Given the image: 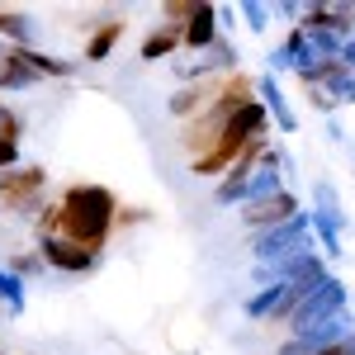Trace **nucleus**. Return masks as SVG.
I'll return each instance as SVG.
<instances>
[{
	"label": "nucleus",
	"instance_id": "nucleus-12",
	"mask_svg": "<svg viewBox=\"0 0 355 355\" xmlns=\"http://www.w3.org/2000/svg\"><path fill=\"white\" fill-rule=\"evenodd\" d=\"M0 43H10V48H38V24H33V15L28 10H15V5H0Z\"/></svg>",
	"mask_w": 355,
	"mask_h": 355
},
{
	"label": "nucleus",
	"instance_id": "nucleus-30",
	"mask_svg": "<svg viewBox=\"0 0 355 355\" xmlns=\"http://www.w3.org/2000/svg\"><path fill=\"white\" fill-rule=\"evenodd\" d=\"M5 57H10V43H0V67H5Z\"/></svg>",
	"mask_w": 355,
	"mask_h": 355
},
{
	"label": "nucleus",
	"instance_id": "nucleus-23",
	"mask_svg": "<svg viewBox=\"0 0 355 355\" xmlns=\"http://www.w3.org/2000/svg\"><path fill=\"white\" fill-rule=\"evenodd\" d=\"M0 137L5 142H24V119L15 114V105H0Z\"/></svg>",
	"mask_w": 355,
	"mask_h": 355
},
{
	"label": "nucleus",
	"instance_id": "nucleus-19",
	"mask_svg": "<svg viewBox=\"0 0 355 355\" xmlns=\"http://www.w3.org/2000/svg\"><path fill=\"white\" fill-rule=\"evenodd\" d=\"M322 90H327L336 105H355V71L341 67V62H331L327 76H322Z\"/></svg>",
	"mask_w": 355,
	"mask_h": 355
},
{
	"label": "nucleus",
	"instance_id": "nucleus-16",
	"mask_svg": "<svg viewBox=\"0 0 355 355\" xmlns=\"http://www.w3.org/2000/svg\"><path fill=\"white\" fill-rule=\"evenodd\" d=\"M284 190H289V185H284V175H279L275 166H256L251 180H246L242 209H256V204H266V199H275V194H284Z\"/></svg>",
	"mask_w": 355,
	"mask_h": 355
},
{
	"label": "nucleus",
	"instance_id": "nucleus-8",
	"mask_svg": "<svg viewBox=\"0 0 355 355\" xmlns=\"http://www.w3.org/2000/svg\"><path fill=\"white\" fill-rule=\"evenodd\" d=\"M266 147H270L266 137H261V142H251L242 157H237V162L223 171V180L214 185V204H218V209H242V199H246V180H251V171L261 166Z\"/></svg>",
	"mask_w": 355,
	"mask_h": 355
},
{
	"label": "nucleus",
	"instance_id": "nucleus-24",
	"mask_svg": "<svg viewBox=\"0 0 355 355\" xmlns=\"http://www.w3.org/2000/svg\"><path fill=\"white\" fill-rule=\"evenodd\" d=\"M194 5H199V0H175V5H166V10H162L166 24H175L180 33H185V24H190V15H194Z\"/></svg>",
	"mask_w": 355,
	"mask_h": 355
},
{
	"label": "nucleus",
	"instance_id": "nucleus-21",
	"mask_svg": "<svg viewBox=\"0 0 355 355\" xmlns=\"http://www.w3.org/2000/svg\"><path fill=\"white\" fill-rule=\"evenodd\" d=\"M242 24L246 33H270V19H275V5H261V0H242Z\"/></svg>",
	"mask_w": 355,
	"mask_h": 355
},
{
	"label": "nucleus",
	"instance_id": "nucleus-28",
	"mask_svg": "<svg viewBox=\"0 0 355 355\" xmlns=\"http://www.w3.org/2000/svg\"><path fill=\"white\" fill-rule=\"evenodd\" d=\"M318 355H355V336H346V341H336V346H322Z\"/></svg>",
	"mask_w": 355,
	"mask_h": 355
},
{
	"label": "nucleus",
	"instance_id": "nucleus-29",
	"mask_svg": "<svg viewBox=\"0 0 355 355\" xmlns=\"http://www.w3.org/2000/svg\"><path fill=\"white\" fill-rule=\"evenodd\" d=\"M237 24V10L232 5H218V28H223V38H227V28Z\"/></svg>",
	"mask_w": 355,
	"mask_h": 355
},
{
	"label": "nucleus",
	"instance_id": "nucleus-1",
	"mask_svg": "<svg viewBox=\"0 0 355 355\" xmlns=\"http://www.w3.org/2000/svg\"><path fill=\"white\" fill-rule=\"evenodd\" d=\"M57 204H62V237L67 242L105 251V242L114 232V218H119V199L105 185H71Z\"/></svg>",
	"mask_w": 355,
	"mask_h": 355
},
{
	"label": "nucleus",
	"instance_id": "nucleus-20",
	"mask_svg": "<svg viewBox=\"0 0 355 355\" xmlns=\"http://www.w3.org/2000/svg\"><path fill=\"white\" fill-rule=\"evenodd\" d=\"M0 303H5L15 318L24 313V303H28V299H24V279H19L15 270H5V266H0Z\"/></svg>",
	"mask_w": 355,
	"mask_h": 355
},
{
	"label": "nucleus",
	"instance_id": "nucleus-6",
	"mask_svg": "<svg viewBox=\"0 0 355 355\" xmlns=\"http://www.w3.org/2000/svg\"><path fill=\"white\" fill-rule=\"evenodd\" d=\"M38 256L48 261V270H62V275H95L100 261H105V251L67 242L62 232H57V237H38Z\"/></svg>",
	"mask_w": 355,
	"mask_h": 355
},
{
	"label": "nucleus",
	"instance_id": "nucleus-26",
	"mask_svg": "<svg viewBox=\"0 0 355 355\" xmlns=\"http://www.w3.org/2000/svg\"><path fill=\"white\" fill-rule=\"evenodd\" d=\"M308 105H313V110H318V114H327V119H331V114H336V110H341V105L331 100V95H327V90H322V85H313V90H308Z\"/></svg>",
	"mask_w": 355,
	"mask_h": 355
},
{
	"label": "nucleus",
	"instance_id": "nucleus-15",
	"mask_svg": "<svg viewBox=\"0 0 355 355\" xmlns=\"http://www.w3.org/2000/svg\"><path fill=\"white\" fill-rule=\"evenodd\" d=\"M15 53H19V48H15ZM19 57H24V67H33L43 81H71V76L81 71L76 62H67V57H57V53H43V48H28V53H19Z\"/></svg>",
	"mask_w": 355,
	"mask_h": 355
},
{
	"label": "nucleus",
	"instance_id": "nucleus-22",
	"mask_svg": "<svg viewBox=\"0 0 355 355\" xmlns=\"http://www.w3.org/2000/svg\"><path fill=\"white\" fill-rule=\"evenodd\" d=\"M5 270H15L19 275V279H33V275H43L48 270V261H43V256H38V246H33V251H15V256H10V261H5Z\"/></svg>",
	"mask_w": 355,
	"mask_h": 355
},
{
	"label": "nucleus",
	"instance_id": "nucleus-11",
	"mask_svg": "<svg viewBox=\"0 0 355 355\" xmlns=\"http://www.w3.org/2000/svg\"><path fill=\"white\" fill-rule=\"evenodd\" d=\"M223 38V28H218V5H194V15H190V24H185V48H190L194 57L199 53H209L214 43Z\"/></svg>",
	"mask_w": 355,
	"mask_h": 355
},
{
	"label": "nucleus",
	"instance_id": "nucleus-25",
	"mask_svg": "<svg viewBox=\"0 0 355 355\" xmlns=\"http://www.w3.org/2000/svg\"><path fill=\"white\" fill-rule=\"evenodd\" d=\"M266 67H270V76H279V71H294V53L279 43V48H270V53H266Z\"/></svg>",
	"mask_w": 355,
	"mask_h": 355
},
{
	"label": "nucleus",
	"instance_id": "nucleus-18",
	"mask_svg": "<svg viewBox=\"0 0 355 355\" xmlns=\"http://www.w3.org/2000/svg\"><path fill=\"white\" fill-rule=\"evenodd\" d=\"M119 38H123V24H119V19H105L100 28H90V38H85V62H110V53L119 48Z\"/></svg>",
	"mask_w": 355,
	"mask_h": 355
},
{
	"label": "nucleus",
	"instance_id": "nucleus-14",
	"mask_svg": "<svg viewBox=\"0 0 355 355\" xmlns=\"http://www.w3.org/2000/svg\"><path fill=\"white\" fill-rule=\"evenodd\" d=\"M180 48H185V33H180V28L175 24H157V28H147V38H142V48H137V57H142V62H171V57L180 53Z\"/></svg>",
	"mask_w": 355,
	"mask_h": 355
},
{
	"label": "nucleus",
	"instance_id": "nucleus-10",
	"mask_svg": "<svg viewBox=\"0 0 355 355\" xmlns=\"http://www.w3.org/2000/svg\"><path fill=\"white\" fill-rule=\"evenodd\" d=\"M256 100L266 105V114H270V123H279V133H299V114H294V105H289V95L279 90V76H256Z\"/></svg>",
	"mask_w": 355,
	"mask_h": 355
},
{
	"label": "nucleus",
	"instance_id": "nucleus-7",
	"mask_svg": "<svg viewBox=\"0 0 355 355\" xmlns=\"http://www.w3.org/2000/svg\"><path fill=\"white\" fill-rule=\"evenodd\" d=\"M303 294H308V289H299V284H270V289L251 294V299L242 303V313L251 322H275V327H284V322L294 318V308H299Z\"/></svg>",
	"mask_w": 355,
	"mask_h": 355
},
{
	"label": "nucleus",
	"instance_id": "nucleus-17",
	"mask_svg": "<svg viewBox=\"0 0 355 355\" xmlns=\"http://www.w3.org/2000/svg\"><path fill=\"white\" fill-rule=\"evenodd\" d=\"M43 81L33 67H24V57L10 48V57H5V67H0V95H19V90H33V85Z\"/></svg>",
	"mask_w": 355,
	"mask_h": 355
},
{
	"label": "nucleus",
	"instance_id": "nucleus-13",
	"mask_svg": "<svg viewBox=\"0 0 355 355\" xmlns=\"http://www.w3.org/2000/svg\"><path fill=\"white\" fill-rule=\"evenodd\" d=\"M214 100H218V81H204V85H180V90H175V95L166 100V110L175 114L180 123H190L194 114H204L209 105H214Z\"/></svg>",
	"mask_w": 355,
	"mask_h": 355
},
{
	"label": "nucleus",
	"instance_id": "nucleus-3",
	"mask_svg": "<svg viewBox=\"0 0 355 355\" xmlns=\"http://www.w3.org/2000/svg\"><path fill=\"white\" fill-rule=\"evenodd\" d=\"M313 237L322 246V261H336V256H346V246H341V227H346V209H341V194L331 180H318L313 185Z\"/></svg>",
	"mask_w": 355,
	"mask_h": 355
},
{
	"label": "nucleus",
	"instance_id": "nucleus-5",
	"mask_svg": "<svg viewBox=\"0 0 355 355\" xmlns=\"http://www.w3.org/2000/svg\"><path fill=\"white\" fill-rule=\"evenodd\" d=\"M48 204V171L43 166H15L0 175V209L10 214H38Z\"/></svg>",
	"mask_w": 355,
	"mask_h": 355
},
{
	"label": "nucleus",
	"instance_id": "nucleus-9",
	"mask_svg": "<svg viewBox=\"0 0 355 355\" xmlns=\"http://www.w3.org/2000/svg\"><path fill=\"white\" fill-rule=\"evenodd\" d=\"M294 214H303V204L294 190H284V194H275V199H266V204H256V209H242V227L256 237V232H270L279 223H289Z\"/></svg>",
	"mask_w": 355,
	"mask_h": 355
},
{
	"label": "nucleus",
	"instance_id": "nucleus-27",
	"mask_svg": "<svg viewBox=\"0 0 355 355\" xmlns=\"http://www.w3.org/2000/svg\"><path fill=\"white\" fill-rule=\"evenodd\" d=\"M128 223H142V209H128V204H119V218H114V227H128Z\"/></svg>",
	"mask_w": 355,
	"mask_h": 355
},
{
	"label": "nucleus",
	"instance_id": "nucleus-4",
	"mask_svg": "<svg viewBox=\"0 0 355 355\" xmlns=\"http://www.w3.org/2000/svg\"><path fill=\"white\" fill-rule=\"evenodd\" d=\"M303 246H318V237H313V214L308 209L294 214L289 223L270 227V232H256L251 237V256H256V266H266V261H279V256L303 251Z\"/></svg>",
	"mask_w": 355,
	"mask_h": 355
},
{
	"label": "nucleus",
	"instance_id": "nucleus-2",
	"mask_svg": "<svg viewBox=\"0 0 355 355\" xmlns=\"http://www.w3.org/2000/svg\"><path fill=\"white\" fill-rule=\"evenodd\" d=\"M351 308V289H346V279H336V275H327L318 289H308L299 299V308H294V318L284 322V336H299V331L318 327V322H327V318H336V313H346Z\"/></svg>",
	"mask_w": 355,
	"mask_h": 355
},
{
	"label": "nucleus",
	"instance_id": "nucleus-31",
	"mask_svg": "<svg viewBox=\"0 0 355 355\" xmlns=\"http://www.w3.org/2000/svg\"><path fill=\"white\" fill-rule=\"evenodd\" d=\"M0 355H5V351H0Z\"/></svg>",
	"mask_w": 355,
	"mask_h": 355
}]
</instances>
